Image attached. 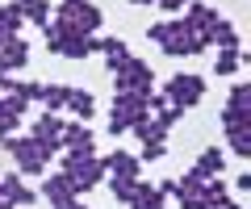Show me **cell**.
<instances>
[{
  "instance_id": "15",
  "label": "cell",
  "mask_w": 251,
  "mask_h": 209,
  "mask_svg": "<svg viewBox=\"0 0 251 209\" xmlns=\"http://www.w3.org/2000/svg\"><path fill=\"white\" fill-rule=\"evenodd\" d=\"M209 46H218V50H243V46H239V29L222 17V21H218V29L209 34Z\"/></svg>"
},
{
  "instance_id": "11",
  "label": "cell",
  "mask_w": 251,
  "mask_h": 209,
  "mask_svg": "<svg viewBox=\"0 0 251 209\" xmlns=\"http://www.w3.org/2000/svg\"><path fill=\"white\" fill-rule=\"evenodd\" d=\"M0 197H9L13 205H34L38 192H34V188H25V184H21V176L13 172V176H0Z\"/></svg>"
},
{
  "instance_id": "7",
  "label": "cell",
  "mask_w": 251,
  "mask_h": 209,
  "mask_svg": "<svg viewBox=\"0 0 251 209\" xmlns=\"http://www.w3.org/2000/svg\"><path fill=\"white\" fill-rule=\"evenodd\" d=\"M97 138H92L88 121H63V134H59V146L72 155H97Z\"/></svg>"
},
{
  "instance_id": "8",
  "label": "cell",
  "mask_w": 251,
  "mask_h": 209,
  "mask_svg": "<svg viewBox=\"0 0 251 209\" xmlns=\"http://www.w3.org/2000/svg\"><path fill=\"white\" fill-rule=\"evenodd\" d=\"M100 163H105L109 176H122V180H143V163H138V155H130V151H113V155H105Z\"/></svg>"
},
{
  "instance_id": "4",
  "label": "cell",
  "mask_w": 251,
  "mask_h": 209,
  "mask_svg": "<svg viewBox=\"0 0 251 209\" xmlns=\"http://www.w3.org/2000/svg\"><path fill=\"white\" fill-rule=\"evenodd\" d=\"M163 96H168V105H172V109H193V105H197V100L205 96V80H201V75L180 71V75H172V80H168Z\"/></svg>"
},
{
  "instance_id": "12",
  "label": "cell",
  "mask_w": 251,
  "mask_h": 209,
  "mask_svg": "<svg viewBox=\"0 0 251 209\" xmlns=\"http://www.w3.org/2000/svg\"><path fill=\"white\" fill-rule=\"evenodd\" d=\"M13 9L21 13V21H34L38 29H42L46 21H50V13H54V9H50V0H17Z\"/></svg>"
},
{
  "instance_id": "18",
  "label": "cell",
  "mask_w": 251,
  "mask_h": 209,
  "mask_svg": "<svg viewBox=\"0 0 251 209\" xmlns=\"http://www.w3.org/2000/svg\"><path fill=\"white\" fill-rule=\"evenodd\" d=\"M67 96H72V88H67V84H46V88H42V105H46V113L67 109Z\"/></svg>"
},
{
  "instance_id": "9",
  "label": "cell",
  "mask_w": 251,
  "mask_h": 209,
  "mask_svg": "<svg viewBox=\"0 0 251 209\" xmlns=\"http://www.w3.org/2000/svg\"><path fill=\"white\" fill-rule=\"evenodd\" d=\"M29 63V42H21V38H13V42L0 46V71H21V67Z\"/></svg>"
},
{
  "instance_id": "5",
  "label": "cell",
  "mask_w": 251,
  "mask_h": 209,
  "mask_svg": "<svg viewBox=\"0 0 251 209\" xmlns=\"http://www.w3.org/2000/svg\"><path fill=\"white\" fill-rule=\"evenodd\" d=\"M4 151L17 159V172H25V176H38L46 167V159H42V151H38V142L34 138H4Z\"/></svg>"
},
{
  "instance_id": "10",
  "label": "cell",
  "mask_w": 251,
  "mask_h": 209,
  "mask_svg": "<svg viewBox=\"0 0 251 209\" xmlns=\"http://www.w3.org/2000/svg\"><path fill=\"white\" fill-rule=\"evenodd\" d=\"M105 55V63H109V71H113L117 63H126V59H130V46L122 42V38H92V55Z\"/></svg>"
},
{
  "instance_id": "14",
  "label": "cell",
  "mask_w": 251,
  "mask_h": 209,
  "mask_svg": "<svg viewBox=\"0 0 251 209\" xmlns=\"http://www.w3.org/2000/svg\"><path fill=\"white\" fill-rule=\"evenodd\" d=\"M59 55H63V59H75V63H80V59H88V55H92V38H88V34H72V38H63Z\"/></svg>"
},
{
  "instance_id": "13",
  "label": "cell",
  "mask_w": 251,
  "mask_h": 209,
  "mask_svg": "<svg viewBox=\"0 0 251 209\" xmlns=\"http://www.w3.org/2000/svg\"><path fill=\"white\" fill-rule=\"evenodd\" d=\"M168 205V197H163L159 188H151L147 180H138V192H134V201H130V209H163Z\"/></svg>"
},
{
  "instance_id": "17",
  "label": "cell",
  "mask_w": 251,
  "mask_h": 209,
  "mask_svg": "<svg viewBox=\"0 0 251 209\" xmlns=\"http://www.w3.org/2000/svg\"><path fill=\"white\" fill-rule=\"evenodd\" d=\"M247 50H218V63H214V75H234L243 63H247Z\"/></svg>"
},
{
  "instance_id": "25",
  "label": "cell",
  "mask_w": 251,
  "mask_h": 209,
  "mask_svg": "<svg viewBox=\"0 0 251 209\" xmlns=\"http://www.w3.org/2000/svg\"><path fill=\"white\" fill-rule=\"evenodd\" d=\"M163 155H168V146H163V142H147L143 155H138V163H155V159H163Z\"/></svg>"
},
{
  "instance_id": "27",
  "label": "cell",
  "mask_w": 251,
  "mask_h": 209,
  "mask_svg": "<svg viewBox=\"0 0 251 209\" xmlns=\"http://www.w3.org/2000/svg\"><path fill=\"white\" fill-rule=\"evenodd\" d=\"M214 209H243V205H239V201H230V197H226L222 205H214Z\"/></svg>"
},
{
  "instance_id": "24",
  "label": "cell",
  "mask_w": 251,
  "mask_h": 209,
  "mask_svg": "<svg viewBox=\"0 0 251 209\" xmlns=\"http://www.w3.org/2000/svg\"><path fill=\"white\" fill-rule=\"evenodd\" d=\"M17 96H21V100H42V84H34V80H17Z\"/></svg>"
},
{
  "instance_id": "6",
  "label": "cell",
  "mask_w": 251,
  "mask_h": 209,
  "mask_svg": "<svg viewBox=\"0 0 251 209\" xmlns=\"http://www.w3.org/2000/svg\"><path fill=\"white\" fill-rule=\"evenodd\" d=\"M59 134H63V117L59 113H42V117L34 121V142H38V151H42V159L50 163V155H59L63 146H59Z\"/></svg>"
},
{
  "instance_id": "21",
  "label": "cell",
  "mask_w": 251,
  "mask_h": 209,
  "mask_svg": "<svg viewBox=\"0 0 251 209\" xmlns=\"http://www.w3.org/2000/svg\"><path fill=\"white\" fill-rule=\"evenodd\" d=\"M109 192H113V201H122V205H130L138 192V180H122V176H109Z\"/></svg>"
},
{
  "instance_id": "3",
  "label": "cell",
  "mask_w": 251,
  "mask_h": 209,
  "mask_svg": "<svg viewBox=\"0 0 251 209\" xmlns=\"http://www.w3.org/2000/svg\"><path fill=\"white\" fill-rule=\"evenodd\" d=\"M50 17L67 21L75 34H88V38H97V29H100V9L92 4V0H59Z\"/></svg>"
},
{
  "instance_id": "26",
  "label": "cell",
  "mask_w": 251,
  "mask_h": 209,
  "mask_svg": "<svg viewBox=\"0 0 251 209\" xmlns=\"http://www.w3.org/2000/svg\"><path fill=\"white\" fill-rule=\"evenodd\" d=\"M155 4H159L163 13H180V9H188L193 0H155Z\"/></svg>"
},
{
  "instance_id": "28",
  "label": "cell",
  "mask_w": 251,
  "mask_h": 209,
  "mask_svg": "<svg viewBox=\"0 0 251 209\" xmlns=\"http://www.w3.org/2000/svg\"><path fill=\"white\" fill-rule=\"evenodd\" d=\"M0 209H17V205H13V201H9V197H0Z\"/></svg>"
},
{
  "instance_id": "22",
  "label": "cell",
  "mask_w": 251,
  "mask_h": 209,
  "mask_svg": "<svg viewBox=\"0 0 251 209\" xmlns=\"http://www.w3.org/2000/svg\"><path fill=\"white\" fill-rule=\"evenodd\" d=\"M226 142H230V151L239 159H247L251 155V130H226Z\"/></svg>"
},
{
  "instance_id": "20",
  "label": "cell",
  "mask_w": 251,
  "mask_h": 209,
  "mask_svg": "<svg viewBox=\"0 0 251 209\" xmlns=\"http://www.w3.org/2000/svg\"><path fill=\"white\" fill-rule=\"evenodd\" d=\"M130 134H134L143 146H147V142H163V130L155 126V117H138L134 126H130Z\"/></svg>"
},
{
  "instance_id": "19",
  "label": "cell",
  "mask_w": 251,
  "mask_h": 209,
  "mask_svg": "<svg viewBox=\"0 0 251 209\" xmlns=\"http://www.w3.org/2000/svg\"><path fill=\"white\" fill-rule=\"evenodd\" d=\"M197 167H201L205 176H222V167H226L222 146H205V151H201V159H197Z\"/></svg>"
},
{
  "instance_id": "23",
  "label": "cell",
  "mask_w": 251,
  "mask_h": 209,
  "mask_svg": "<svg viewBox=\"0 0 251 209\" xmlns=\"http://www.w3.org/2000/svg\"><path fill=\"white\" fill-rule=\"evenodd\" d=\"M172 21H176V17H168V21H155V25L151 29H147V38H151V42H168V34H172Z\"/></svg>"
},
{
  "instance_id": "16",
  "label": "cell",
  "mask_w": 251,
  "mask_h": 209,
  "mask_svg": "<svg viewBox=\"0 0 251 209\" xmlns=\"http://www.w3.org/2000/svg\"><path fill=\"white\" fill-rule=\"evenodd\" d=\"M67 109H72L80 121H88L92 113H97V96H92V92H80V88H72V96H67Z\"/></svg>"
},
{
  "instance_id": "1",
  "label": "cell",
  "mask_w": 251,
  "mask_h": 209,
  "mask_svg": "<svg viewBox=\"0 0 251 209\" xmlns=\"http://www.w3.org/2000/svg\"><path fill=\"white\" fill-rule=\"evenodd\" d=\"M63 172H67V180H72V188L80 192V197L105 180V163H100V155H72V151H63Z\"/></svg>"
},
{
  "instance_id": "29",
  "label": "cell",
  "mask_w": 251,
  "mask_h": 209,
  "mask_svg": "<svg viewBox=\"0 0 251 209\" xmlns=\"http://www.w3.org/2000/svg\"><path fill=\"white\" fill-rule=\"evenodd\" d=\"M134 4H155V0H134Z\"/></svg>"
},
{
  "instance_id": "2",
  "label": "cell",
  "mask_w": 251,
  "mask_h": 209,
  "mask_svg": "<svg viewBox=\"0 0 251 209\" xmlns=\"http://www.w3.org/2000/svg\"><path fill=\"white\" fill-rule=\"evenodd\" d=\"M113 92H143V96H151L155 92V71L147 59H126V63L113 67Z\"/></svg>"
}]
</instances>
